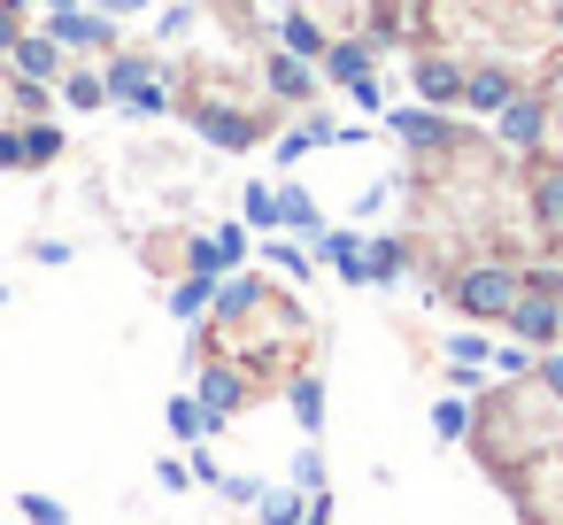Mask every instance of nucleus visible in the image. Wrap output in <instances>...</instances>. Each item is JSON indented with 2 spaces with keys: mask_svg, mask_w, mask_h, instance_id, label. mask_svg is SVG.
I'll use <instances>...</instances> for the list:
<instances>
[{
  "mask_svg": "<svg viewBox=\"0 0 563 525\" xmlns=\"http://www.w3.org/2000/svg\"><path fill=\"white\" fill-rule=\"evenodd\" d=\"M494 348L478 340V332H448V363H486Z\"/></svg>",
  "mask_w": 563,
  "mask_h": 525,
  "instance_id": "obj_37",
  "label": "nucleus"
},
{
  "mask_svg": "<svg viewBox=\"0 0 563 525\" xmlns=\"http://www.w3.org/2000/svg\"><path fill=\"white\" fill-rule=\"evenodd\" d=\"M263 263H278L286 278H309V255H301V248H286V240H271V248H263Z\"/></svg>",
  "mask_w": 563,
  "mask_h": 525,
  "instance_id": "obj_36",
  "label": "nucleus"
},
{
  "mask_svg": "<svg viewBox=\"0 0 563 525\" xmlns=\"http://www.w3.org/2000/svg\"><path fill=\"white\" fill-rule=\"evenodd\" d=\"M217 286H224V278H201V271H186V278L170 286V317H201V309H217Z\"/></svg>",
  "mask_w": 563,
  "mask_h": 525,
  "instance_id": "obj_21",
  "label": "nucleus"
},
{
  "mask_svg": "<svg viewBox=\"0 0 563 525\" xmlns=\"http://www.w3.org/2000/svg\"><path fill=\"white\" fill-rule=\"evenodd\" d=\"M501 325H509V340H525V348H555V340H563V294H517Z\"/></svg>",
  "mask_w": 563,
  "mask_h": 525,
  "instance_id": "obj_4",
  "label": "nucleus"
},
{
  "mask_svg": "<svg viewBox=\"0 0 563 525\" xmlns=\"http://www.w3.org/2000/svg\"><path fill=\"white\" fill-rule=\"evenodd\" d=\"M240 209H247V225H255V232H278V194H271V186H247V194H240Z\"/></svg>",
  "mask_w": 563,
  "mask_h": 525,
  "instance_id": "obj_29",
  "label": "nucleus"
},
{
  "mask_svg": "<svg viewBox=\"0 0 563 525\" xmlns=\"http://www.w3.org/2000/svg\"><path fill=\"white\" fill-rule=\"evenodd\" d=\"M263 86H271L278 101H309V94H317V63H301V55L278 47V55L263 63Z\"/></svg>",
  "mask_w": 563,
  "mask_h": 525,
  "instance_id": "obj_12",
  "label": "nucleus"
},
{
  "mask_svg": "<svg viewBox=\"0 0 563 525\" xmlns=\"http://www.w3.org/2000/svg\"><path fill=\"white\" fill-rule=\"evenodd\" d=\"M317 70H324L332 86H355V78H371V70H378V47H371V40H332Z\"/></svg>",
  "mask_w": 563,
  "mask_h": 525,
  "instance_id": "obj_11",
  "label": "nucleus"
},
{
  "mask_svg": "<svg viewBox=\"0 0 563 525\" xmlns=\"http://www.w3.org/2000/svg\"><path fill=\"white\" fill-rule=\"evenodd\" d=\"M386 132H394L401 147H417V155H448V147H455L448 109H386Z\"/></svg>",
  "mask_w": 563,
  "mask_h": 525,
  "instance_id": "obj_5",
  "label": "nucleus"
},
{
  "mask_svg": "<svg viewBox=\"0 0 563 525\" xmlns=\"http://www.w3.org/2000/svg\"><path fill=\"white\" fill-rule=\"evenodd\" d=\"M340 140V124H324V117H309V124H294L286 140H278V163H301L309 147H332Z\"/></svg>",
  "mask_w": 563,
  "mask_h": 525,
  "instance_id": "obj_23",
  "label": "nucleus"
},
{
  "mask_svg": "<svg viewBox=\"0 0 563 525\" xmlns=\"http://www.w3.org/2000/svg\"><path fill=\"white\" fill-rule=\"evenodd\" d=\"M517 294H525V278H517L509 263H471L463 278H448V302H455L463 317H478V325H501Z\"/></svg>",
  "mask_w": 563,
  "mask_h": 525,
  "instance_id": "obj_1",
  "label": "nucleus"
},
{
  "mask_svg": "<svg viewBox=\"0 0 563 525\" xmlns=\"http://www.w3.org/2000/svg\"><path fill=\"white\" fill-rule=\"evenodd\" d=\"M9 109H16V117H24V124H40V117H47V109H55V94H47V86H40V78H16V86H9Z\"/></svg>",
  "mask_w": 563,
  "mask_h": 525,
  "instance_id": "obj_28",
  "label": "nucleus"
},
{
  "mask_svg": "<svg viewBox=\"0 0 563 525\" xmlns=\"http://www.w3.org/2000/svg\"><path fill=\"white\" fill-rule=\"evenodd\" d=\"M247 309H263V278H224V286H217V325H232V317H247Z\"/></svg>",
  "mask_w": 563,
  "mask_h": 525,
  "instance_id": "obj_24",
  "label": "nucleus"
},
{
  "mask_svg": "<svg viewBox=\"0 0 563 525\" xmlns=\"http://www.w3.org/2000/svg\"><path fill=\"white\" fill-rule=\"evenodd\" d=\"M532 386L563 409V348H540V363H532Z\"/></svg>",
  "mask_w": 563,
  "mask_h": 525,
  "instance_id": "obj_32",
  "label": "nucleus"
},
{
  "mask_svg": "<svg viewBox=\"0 0 563 525\" xmlns=\"http://www.w3.org/2000/svg\"><path fill=\"white\" fill-rule=\"evenodd\" d=\"M525 294H563V263H532L525 271Z\"/></svg>",
  "mask_w": 563,
  "mask_h": 525,
  "instance_id": "obj_39",
  "label": "nucleus"
},
{
  "mask_svg": "<svg viewBox=\"0 0 563 525\" xmlns=\"http://www.w3.org/2000/svg\"><path fill=\"white\" fill-rule=\"evenodd\" d=\"M301 510H309L301 486H263V494H255V517H263V525H301Z\"/></svg>",
  "mask_w": 563,
  "mask_h": 525,
  "instance_id": "obj_22",
  "label": "nucleus"
},
{
  "mask_svg": "<svg viewBox=\"0 0 563 525\" xmlns=\"http://www.w3.org/2000/svg\"><path fill=\"white\" fill-rule=\"evenodd\" d=\"M494 140L517 147V155H532V147L548 140V94H517V101L494 117Z\"/></svg>",
  "mask_w": 563,
  "mask_h": 525,
  "instance_id": "obj_6",
  "label": "nucleus"
},
{
  "mask_svg": "<svg viewBox=\"0 0 563 525\" xmlns=\"http://www.w3.org/2000/svg\"><path fill=\"white\" fill-rule=\"evenodd\" d=\"M124 109H132V117H163V109H170V94H163V78H147V86H140V94H132Z\"/></svg>",
  "mask_w": 563,
  "mask_h": 525,
  "instance_id": "obj_35",
  "label": "nucleus"
},
{
  "mask_svg": "<svg viewBox=\"0 0 563 525\" xmlns=\"http://www.w3.org/2000/svg\"><path fill=\"white\" fill-rule=\"evenodd\" d=\"M186 479H194V463H178V456L155 463V486H163V494H186Z\"/></svg>",
  "mask_w": 563,
  "mask_h": 525,
  "instance_id": "obj_38",
  "label": "nucleus"
},
{
  "mask_svg": "<svg viewBox=\"0 0 563 525\" xmlns=\"http://www.w3.org/2000/svg\"><path fill=\"white\" fill-rule=\"evenodd\" d=\"M278 225L301 232V240H324V217H317V201H309L301 186H278Z\"/></svg>",
  "mask_w": 563,
  "mask_h": 525,
  "instance_id": "obj_19",
  "label": "nucleus"
},
{
  "mask_svg": "<svg viewBox=\"0 0 563 525\" xmlns=\"http://www.w3.org/2000/svg\"><path fill=\"white\" fill-rule=\"evenodd\" d=\"M294 486H301V494H309V486H324V463H317V448H301V456H294Z\"/></svg>",
  "mask_w": 563,
  "mask_h": 525,
  "instance_id": "obj_40",
  "label": "nucleus"
},
{
  "mask_svg": "<svg viewBox=\"0 0 563 525\" xmlns=\"http://www.w3.org/2000/svg\"><path fill=\"white\" fill-rule=\"evenodd\" d=\"M286 402H294V417H301V425H309V433H324V386H317V379H309V371H301V379H294V386H286Z\"/></svg>",
  "mask_w": 563,
  "mask_h": 525,
  "instance_id": "obj_26",
  "label": "nucleus"
},
{
  "mask_svg": "<svg viewBox=\"0 0 563 525\" xmlns=\"http://www.w3.org/2000/svg\"><path fill=\"white\" fill-rule=\"evenodd\" d=\"M55 155H63V124H47V117L24 124V171H47Z\"/></svg>",
  "mask_w": 563,
  "mask_h": 525,
  "instance_id": "obj_25",
  "label": "nucleus"
},
{
  "mask_svg": "<svg viewBox=\"0 0 563 525\" xmlns=\"http://www.w3.org/2000/svg\"><path fill=\"white\" fill-rule=\"evenodd\" d=\"M9 63H16V78H40V86L63 78V47H55V32H24V40L9 47Z\"/></svg>",
  "mask_w": 563,
  "mask_h": 525,
  "instance_id": "obj_10",
  "label": "nucleus"
},
{
  "mask_svg": "<svg viewBox=\"0 0 563 525\" xmlns=\"http://www.w3.org/2000/svg\"><path fill=\"white\" fill-rule=\"evenodd\" d=\"M163 425H170V433H178L186 448H201V440H217V433H224V417H217V409H209L201 394H170V409H163Z\"/></svg>",
  "mask_w": 563,
  "mask_h": 525,
  "instance_id": "obj_9",
  "label": "nucleus"
},
{
  "mask_svg": "<svg viewBox=\"0 0 563 525\" xmlns=\"http://www.w3.org/2000/svg\"><path fill=\"white\" fill-rule=\"evenodd\" d=\"M186 124H194L209 147H232V155L263 140V124H255L247 109H232V101H186Z\"/></svg>",
  "mask_w": 563,
  "mask_h": 525,
  "instance_id": "obj_3",
  "label": "nucleus"
},
{
  "mask_svg": "<svg viewBox=\"0 0 563 525\" xmlns=\"http://www.w3.org/2000/svg\"><path fill=\"white\" fill-rule=\"evenodd\" d=\"M432 433H440V440H463V433H471V394H440V402H432Z\"/></svg>",
  "mask_w": 563,
  "mask_h": 525,
  "instance_id": "obj_27",
  "label": "nucleus"
},
{
  "mask_svg": "<svg viewBox=\"0 0 563 525\" xmlns=\"http://www.w3.org/2000/svg\"><path fill=\"white\" fill-rule=\"evenodd\" d=\"M517 94H525V86H517L501 63H478V70H463V109H471V117H501Z\"/></svg>",
  "mask_w": 563,
  "mask_h": 525,
  "instance_id": "obj_7",
  "label": "nucleus"
},
{
  "mask_svg": "<svg viewBox=\"0 0 563 525\" xmlns=\"http://www.w3.org/2000/svg\"><path fill=\"white\" fill-rule=\"evenodd\" d=\"M417 101H424V109H463V63L417 55Z\"/></svg>",
  "mask_w": 563,
  "mask_h": 525,
  "instance_id": "obj_8",
  "label": "nucleus"
},
{
  "mask_svg": "<svg viewBox=\"0 0 563 525\" xmlns=\"http://www.w3.org/2000/svg\"><path fill=\"white\" fill-rule=\"evenodd\" d=\"M16 510H24L32 525H70V510H63L55 494H16Z\"/></svg>",
  "mask_w": 563,
  "mask_h": 525,
  "instance_id": "obj_33",
  "label": "nucleus"
},
{
  "mask_svg": "<svg viewBox=\"0 0 563 525\" xmlns=\"http://www.w3.org/2000/svg\"><path fill=\"white\" fill-rule=\"evenodd\" d=\"M40 9H78V0H40Z\"/></svg>",
  "mask_w": 563,
  "mask_h": 525,
  "instance_id": "obj_44",
  "label": "nucleus"
},
{
  "mask_svg": "<svg viewBox=\"0 0 563 525\" xmlns=\"http://www.w3.org/2000/svg\"><path fill=\"white\" fill-rule=\"evenodd\" d=\"M55 86H63V101H70L78 117H86V109H109V78H101V70H86V63H70Z\"/></svg>",
  "mask_w": 563,
  "mask_h": 525,
  "instance_id": "obj_17",
  "label": "nucleus"
},
{
  "mask_svg": "<svg viewBox=\"0 0 563 525\" xmlns=\"http://www.w3.org/2000/svg\"><path fill=\"white\" fill-rule=\"evenodd\" d=\"M532 217H540V232H563V163L532 171Z\"/></svg>",
  "mask_w": 563,
  "mask_h": 525,
  "instance_id": "obj_15",
  "label": "nucleus"
},
{
  "mask_svg": "<svg viewBox=\"0 0 563 525\" xmlns=\"http://www.w3.org/2000/svg\"><path fill=\"white\" fill-rule=\"evenodd\" d=\"M232 9H247V0H232Z\"/></svg>",
  "mask_w": 563,
  "mask_h": 525,
  "instance_id": "obj_46",
  "label": "nucleus"
},
{
  "mask_svg": "<svg viewBox=\"0 0 563 525\" xmlns=\"http://www.w3.org/2000/svg\"><path fill=\"white\" fill-rule=\"evenodd\" d=\"M194 394H201V402H209V409H217V417H232V409H240V402H247V379H240V371H232V363H209V371H201V386H194Z\"/></svg>",
  "mask_w": 563,
  "mask_h": 525,
  "instance_id": "obj_14",
  "label": "nucleus"
},
{
  "mask_svg": "<svg viewBox=\"0 0 563 525\" xmlns=\"http://www.w3.org/2000/svg\"><path fill=\"white\" fill-rule=\"evenodd\" d=\"M47 32L63 55H117V17H101V9H55Z\"/></svg>",
  "mask_w": 563,
  "mask_h": 525,
  "instance_id": "obj_2",
  "label": "nucleus"
},
{
  "mask_svg": "<svg viewBox=\"0 0 563 525\" xmlns=\"http://www.w3.org/2000/svg\"><path fill=\"white\" fill-rule=\"evenodd\" d=\"M101 78H109V101H132V94H140L147 78H163V70H155L147 55H109V63H101Z\"/></svg>",
  "mask_w": 563,
  "mask_h": 525,
  "instance_id": "obj_16",
  "label": "nucleus"
},
{
  "mask_svg": "<svg viewBox=\"0 0 563 525\" xmlns=\"http://www.w3.org/2000/svg\"><path fill=\"white\" fill-rule=\"evenodd\" d=\"M317 255H324L347 286H371V271H363V232H324V240H317Z\"/></svg>",
  "mask_w": 563,
  "mask_h": 525,
  "instance_id": "obj_13",
  "label": "nucleus"
},
{
  "mask_svg": "<svg viewBox=\"0 0 563 525\" xmlns=\"http://www.w3.org/2000/svg\"><path fill=\"white\" fill-rule=\"evenodd\" d=\"M301 525H332V494H324V486L309 494V510H301Z\"/></svg>",
  "mask_w": 563,
  "mask_h": 525,
  "instance_id": "obj_43",
  "label": "nucleus"
},
{
  "mask_svg": "<svg viewBox=\"0 0 563 525\" xmlns=\"http://www.w3.org/2000/svg\"><path fill=\"white\" fill-rule=\"evenodd\" d=\"M555 40H563V0H555Z\"/></svg>",
  "mask_w": 563,
  "mask_h": 525,
  "instance_id": "obj_45",
  "label": "nucleus"
},
{
  "mask_svg": "<svg viewBox=\"0 0 563 525\" xmlns=\"http://www.w3.org/2000/svg\"><path fill=\"white\" fill-rule=\"evenodd\" d=\"M278 47H286V55H301V63H324V47H332V40H324V24H317V17H286V24H278Z\"/></svg>",
  "mask_w": 563,
  "mask_h": 525,
  "instance_id": "obj_18",
  "label": "nucleus"
},
{
  "mask_svg": "<svg viewBox=\"0 0 563 525\" xmlns=\"http://www.w3.org/2000/svg\"><path fill=\"white\" fill-rule=\"evenodd\" d=\"M186 263H194V271H201V278H224V271H232V255H224V248H217V232H201V240H194V248H186Z\"/></svg>",
  "mask_w": 563,
  "mask_h": 525,
  "instance_id": "obj_30",
  "label": "nucleus"
},
{
  "mask_svg": "<svg viewBox=\"0 0 563 525\" xmlns=\"http://www.w3.org/2000/svg\"><path fill=\"white\" fill-rule=\"evenodd\" d=\"M363 271H371V286H394L409 271V248L401 240H363Z\"/></svg>",
  "mask_w": 563,
  "mask_h": 525,
  "instance_id": "obj_20",
  "label": "nucleus"
},
{
  "mask_svg": "<svg viewBox=\"0 0 563 525\" xmlns=\"http://www.w3.org/2000/svg\"><path fill=\"white\" fill-rule=\"evenodd\" d=\"M217 248H224L232 263H247V232H240V225H217Z\"/></svg>",
  "mask_w": 563,
  "mask_h": 525,
  "instance_id": "obj_42",
  "label": "nucleus"
},
{
  "mask_svg": "<svg viewBox=\"0 0 563 525\" xmlns=\"http://www.w3.org/2000/svg\"><path fill=\"white\" fill-rule=\"evenodd\" d=\"M486 363H494V379H532V363H540V348H525V340H517V348H494Z\"/></svg>",
  "mask_w": 563,
  "mask_h": 525,
  "instance_id": "obj_31",
  "label": "nucleus"
},
{
  "mask_svg": "<svg viewBox=\"0 0 563 525\" xmlns=\"http://www.w3.org/2000/svg\"><path fill=\"white\" fill-rule=\"evenodd\" d=\"M0 171H24V124L0 132Z\"/></svg>",
  "mask_w": 563,
  "mask_h": 525,
  "instance_id": "obj_41",
  "label": "nucleus"
},
{
  "mask_svg": "<svg viewBox=\"0 0 563 525\" xmlns=\"http://www.w3.org/2000/svg\"><path fill=\"white\" fill-rule=\"evenodd\" d=\"M347 101H355L363 117H386V86H378V70H371V78H355V86H347Z\"/></svg>",
  "mask_w": 563,
  "mask_h": 525,
  "instance_id": "obj_34",
  "label": "nucleus"
}]
</instances>
